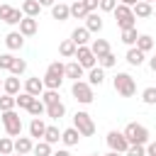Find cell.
Instances as JSON below:
<instances>
[{
    "label": "cell",
    "instance_id": "10",
    "mask_svg": "<svg viewBox=\"0 0 156 156\" xmlns=\"http://www.w3.org/2000/svg\"><path fill=\"white\" fill-rule=\"evenodd\" d=\"M17 32H20L22 37H34V34L39 32V20H37V17H22Z\"/></svg>",
    "mask_w": 156,
    "mask_h": 156
},
{
    "label": "cell",
    "instance_id": "41",
    "mask_svg": "<svg viewBox=\"0 0 156 156\" xmlns=\"http://www.w3.org/2000/svg\"><path fill=\"white\" fill-rule=\"evenodd\" d=\"M22 17H24V12H22L20 7H12V12H10V17H7V22H5V24L15 27V24H20V22H22Z\"/></svg>",
    "mask_w": 156,
    "mask_h": 156
},
{
    "label": "cell",
    "instance_id": "18",
    "mask_svg": "<svg viewBox=\"0 0 156 156\" xmlns=\"http://www.w3.org/2000/svg\"><path fill=\"white\" fill-rule=\"evenodd\" d=\"M124 58H127V63H129V66H141V63L146 61V54H144V51H139L136 46H129Z\"/></svg>",
    "mask_w": 156,
    "mask_h": 156
},
{
    "label": "cell",
    "instance_id": "2",
    "mask_svg": "<svg viewBox=\"0 0 156 156\" xmlns=\"http://www.w3.org/2000/svg\"><path fill=\"white\" fill-rule=\"evenodd\" d=\"M112 88H115L117 95H122V98H132V95L136 93V80H134L129 73L119 71V73L112 78Z\"/></svg>",
    "mask_w": 156,
    "mask_h": 156
},
{
    "label": "cell",
    "instance_id": "11",
    "mask_svg": "<svg viewBox=\"0 0 156 156\" xmlns=\"http://www.w3.org/2000/svg\"><path fill=\"white\" fill-rule=\"evenodd\" d=\"M85 29H88L90 34H98V32L102 29V17H100V12H98V10L85 15Z\"/></svg>",
    "mask_w": 156,
    "mask_h": 156
},
{
    "label": "cell",
    "instance_id": "33",
    "mask_svg": "<svg viewBox=\"0 0 156 156\" xmlns=\"http://www.w3.org/2000/svg\"><path fill=\"white\" fill-rule=\"evenodd\" d=\"M27 112H29L32 117H41V115H46V105H44L39 98H34V100H32V105L27 107Z\"/></svg>",
    "mask_w": 156,
    "mask_h": 156
},
{
    "label": "cell",
    "instance_id": "24",
    "mask_svg": "<svg viewBox=\"0 0 156 156\" xmlns=\"http://www.w3.org/2000/svg\"><path fill=\"white\" fill-rule=\"evenodd\" d=\"M20 90H22V85H20V76H10V78L2 80V93H7V95H17Z\"/></svg>",
    "mask_w": 156,
    "mask_h": 156
},
{
    "label": "cell",
    "instance_id": "15",
    "mask_svg": "<svg viewBox=\"0 0 156 156\" xmlns=\"http://www.w3.org/2000/svg\"><path fill=\"white\" fill-rule=\"evenodd\" d=\"M5 46H7L10 51H20V49L24 46V37H22L20 32H7V37H5Z\"/></svg>",
    "mask_w": 156,
    "mask_h": 156
},
{
    "label": "cell",
    "instance_id": "46",
    "mask_svg": "<svg viewBox=\"0 0 156 156\" xmlns=\"http://www.w3.org/2000/svg\"><path fill=\"white\" fill-rule=\"evenodd\" d=\"M83 5L88 7V12H95L98 10V0H83Z\"/></svg>",
    "mask_w": 156,
    "mask_h": 156
},
{
    "label": "cell",
    "instance_id": "14",
    "mask_svg": "<svg viewBox=\"0 0 156 156\" xmlns=\"http://www.w3.org/2000/svg\"><path fill=\"white\" fill-rule=\"evenodd\" d=\"M44 132H46L44 119L41 117H32V122H29V136L39 141V139H44Z\"/></svg>",
    "mask_w": 156,
    "mask_h": 156
},
{
    "label": "cell",
    "instance_id": "20",
    "mask_svg": "<svg viewBox=\"0 0 156 156\" xmlns=\"http://www.w3.org/2000/svg\"><path fill=\"white\" fill-rule=\"evenodd\" d=\"M132 12H134V17H139V20H146V17H151V15H154V7H151V2H144V0H139V2L132 7Z\"/></svg>",
    "mask_w": 156,
    "mask_h": 156
},
{
    "label": "cell",
    "instance_id": "13",
    "mask_svg": "<svg viewBox=\"0 0 156 156\" xmlns=\"http://www.w3.org/2000/svg\"><path fill=\"white\" fill-rule=\"evenodd\" d=\"M24 93H29V95L39 98V95L44 93V80H41L39 76H34V78H27V80H24Z\"/></svg>",
    "mask_w": 156,
    "mask_h": 156
},
{
    "label": "cell",
    "instance_id": "3",
    "mask_svg": "<svg viewBox=\"0 0 156 156\" xmlns=\"http://www.w3.org/2000/svg\"><path fill=\"white\" fill-rule=\"evenodd\" d=\"M122 134L127 136L129 144H144V146L149 144V136H151L149 129H146L144 124H139V122H129V124L122 129Z\"/></svg>",
    "mask_w": 156,
    "mask_h": 156
},
{
    "label": "cell",
    "instance_id": "32",
    "mask_svg": "<svg viewBox=\"0 0 156 156\" xmlns=\"http://www.w3.org/2000/svg\"><path fill=\"white\" fill-rule=\"evenodd\" d=\"M32 100H34V95H29V93H24V90H20V93L15 95V105H17L20 110H27V107L32 105Z\"/></svg>",
    "mask_w": 156,
    "mask_h": 156
},
{
    "label": "cell",
    "instance_id": "54",
    "mask_svg": "<svg viewBox=\"0 0 156 156\" xmlns=\"http://www.w3.org/2000/svg\"><path fill=\"white\" fill-rule=\"evenodd\" d=\"M0 90H2V78H0Z\"/></svg>",
    "mask_w": 156,
    "mask_h": 156
},
{
    "label": "cell",
    "instance_id": "19",
    "mask_svg": "<svg viewBox=\"0 0 156 156\" xmlns=\"http://www.w3.org/2000/svg\"><path fill=\"white\" fill-rule=\"evenodd\" d=\"M61 141H63V146H76L80 141V132L76 127H68V129L61 132Z\"/></svg>",
    "mask_w": 156,
    "mask_h": 156
},
{
    "label": "cell",
    "instance_id": "43",
    "mask_svg": "<svg viewBox=\"0 0 156 156\" xmlns=\"http://www.w3.org/2000/svg\"><path fill=\"white\" fill-rule=\"evenodd\" d=\"M117 7V0H98V10L100 12H112Z\"/></svg>",
    "mask_w": 156,
    "mask_h": 156
},
{
    "label": "cell",
    "instance_id": "21",
    "mask_svg": "<svg viewBox=\"0 0 156 156\" xmlns=\"http://www.w3.org/2000/svg\"><path fill=\"white\" fill-rule=\"evenodd\" d=\"M51 17L58 20V22H66V20L71 17L68 5H66V2H54V5H51Z\"/></svg>",
    "mask_w": 156,
    "mask_h": 156
},
{
    "label": "cell",
    "instance_id": "44",
    "mask_svg": "<svg viewBox=\"0 0 156 156\" xmlns=\"http://www.w3.org/2000/svg\"><path fill=\"white\" fill-rule=\"evenodd\" d=\"M12 61H15V56H12V54H0V68H2V71H10Z\"/></svg>",
    "mask_w": 156,
    "mask_h": 156
},
{
    "label": "cell",
    "instance_id": "45",
    "mask_svg": "<svg viewBox=\"0 0 156 156\" xmlns=\"http://www.w3.org/2000/svg\"><path fill=\"white\" fill-rule=\"evenodd\" d=\"M10 12H12V5H0V20H2V22H7Z\"/></svg>",
    "mask_w": 156,
    "mask_h": 156
},
{
    "label": "cell",
    "instance_id": "39",
    "mask_svg": "<svg viewBox=\"0 0 156 156\" xmlns=\"http://www.w3.org/2000/svg\"><path fill=\"white\" fill-rule=\"evenodd\" d=\"M17 105H15V95H7V93H2L0 95V112H7V110H15Z\"/></svg>",
    "mask_w": 156,
    "mask_h": 156
},
{
    "label": "cell",
    "instance_id": "22",
    "mask_svg": "<svg viewBox=\"0 0 156 156\" xmlns=\"http://www.w3.org/2000/svg\"><path fill=\"white\" fill-rule=\"evenodd\" d=\"M90 51H93V56H95V58L105 56V54L110 51V44H107V39H90Z\"/></svg>",
    "mask_w": 156,
    "mask_h": 156
},
{
    "label": "cell",
    "instance_id": "16",
    "mask_svg": "<svg viewBox=\"0 0 156 156\" xmlns=\"http://www.w3.org/2000/svg\"><path fill=\"white\" fill-rule=\"evenodd\" d=\"M32 146H34V141H32V136H15V154H32Z\"/></svg>",
    "mask_w": 156,
    "mask_h": 156
},
{
    "label": "cell",
    "instance_id": "42",
    "mask_svg": "<svg viewBox=\"0 0 156 156\" xmlns=\"http://www.w3.org/2000/svg\"><path fill=\"white\" fill-rule=\"evenodd\" d=\"M124 156H146V146L144 144H129V149L124 151Z\"/></svg>",
    "mask_w": 156,
    "mask_h": 156
},
{
    "label": "cell",
    "instance_id": "9",
    "mask_svg": "<svg viewBox=\"0 0 156 156\" xmlns=\"http://www.w3.org/2000/svg\"><path fill=\"white\" fill-rule=\"evenodd\" d=\"M83 68H93V66H98V58L93 56V51H90V46L85 44V46H76V56H73Z\"/></svg>",
    "mask_w": 156,
    "mask_h": 156
},
{
    "label": "cell",
    "instance_id": "56",
    "mask_svg": "<svg viewBox=\"0 0 156 156\" xmlns=\"http://www.w3.org/2000/svg\"><path fill=\"white\" fill-rule=\"evenodd\" d=\"M90 156H100V154H90Z\"/></svg>",
    "mask_w": 156,
    "mask_h": 156
},
{
    "label": "cell",
    "instance_id": "28",
    "mask_svg": "<svg viewBox=\"0 0 156 156\" xmlns=\"http://www.w3.org/2000/svg\"><path fill=\"white\" fill-rule=\"evenodd\" d=\"M66 115V105L58 100V102H54V105H46V117H51V119H61Z\"/></svg>",
    "mask_w": 156,
    "mask_h": 156
},
{
    "label": "cell",
    "instance_id": "51",
    "mask_svg": "<svg viewBox=\"0 0 156 156\" xmlns=\"http://www.w3.org/2000/svg\"><path fill=\"white\" fill-rule=\"evenodd\" d=\"M119 2H122V5H129V7H134L139 0H119Z\"/></svg>",
    "mask_w": 156,
    "mask_h": 156
},
{
    "label": "cell",
    "instance_id": "17",
    "mask_svg": "<svg viewBox=\"0 0 156 156\" xmlns=\"http://www.w3.org/2000/svg\"><path fill=\"white\" fill-rule=\"evenodd\" d=\"M71 41H73L76 46H85V44L90 41V32H88L85 27H76V29L71 32Z\"/></svg>",
    "mask_w": 156,
    "mask_h": 156
},
{
    "label": "cell",
    "instance_id": "26",
    "mask_svg": "<svg viewBox=\"0 0 156 156\" xmlns=\"http://www.w3.org/2000/svg\"><path fill=\"white\" fill-rule=\"evenodd\" d=\"M68 12H71V17H73V20H85L88 7L83 5V0H76L73 5H68Z\"/></svg>",
    "mask_w": 156,
    "mask_h": 156
},
{
    "label": "cell",
    "instance_id": "36",
    "mask_svg": "<svg viewBox=\"0 0 156 156\" xmlns=\"http://www.w3.org/2000/svg\"><path fill=\"white\" fill-rule=\"evenodd\" d=\"M136 37H139L136 27H132V29H122V44H127V46H134V44H136Z\"/></svg>",
    "mask_w": 156,
    "mask_h": 156
},
{
    "label": "cell",
    "instance_id": "5",
    "mask_svg": "<svg viewBox=\"0 0 156 156\" xmlns=\"http://www.w3.org/2000/svg\"><path fill=\"white\" fill-rule=\"evenodd\" d=\"M71 95L80 102V105H90L93 100H95V93H93V85L88 83V80H73V85H71Z\"/></svg>",
    "mask_w": 156,
    "mask_h": 156
},
{
    "label": "cell",
    "instance_id": "38",
    "mask_svg": "<svg viewBox=\"0 0 156 156\" xmlns=\"http://www.w3.org/2000/svg\"><path fill=\"white\" fill-rule=\"evenodd\" d=\"M115 63H117V56H115L112 51H107L105 56H100V58H98V66H100V68H105V71H107V68H112Z\"/></svg>",
    "mask_w": 156,
    "mask_h": 156
},
{
    "label": "cell",
    "instance_id": "47",
    "mask_svg": "<svg viewBox=\"0 0 156 156\" xmlns=\"http://www.w3.org/2000/svg\"><path fill=\"white\" fill-rule=\"evenodd\" d=\"M146 156H156V141H149L146 144Z\"/></svg>",
    "mask_w": 156,
    "mask_h": 156
},
{
    "label": "cell",
    "instance_id": "50",
    "mask_svg": "<svg viewBox=\"0 0 156 156\" xmlns=\"http://www.w3.org/2000/svg\"><path fill=\"white\" fill-rule=\"evenodd\" d=\"M149 68H151V71H154V73H156V54H154V56H151V58H149Z\"/></svg>",
    "mask_w": 156,
    "mask_h": 156
},
{
    "label": "cell",
    "instance_id": "8",
    "mask_svg": "<svg viewBox=\"0 0 156 156\" xmlns=\"http://www.w3.org/2000/svg\"><path fill=\"white\" fill-rule=\"evenodd\" d=\"M107 146H110V151H119V154H124V151L129 149V141H127V136H124L122 132L110 129V132H107Z\"/></svg>",
    "mask_w": 156,
    "mask_h": 156
},
{
    "label": "cell",
    "instance_id": "40",
    "mask_svg": "<svg viewBox=\"0 0 156 156\" xmlns=\"http://www.w3.org/2000/svg\"><path fill=\"white\" fill-rule=\"evenodd\" d=\"M24 71H27V61L15 56V61H12V66H10V73H12V76H22Z\"/></svg>",
    "mask_w": 156,
    "mask_h": 156
},
{
    "label": "cell",
    "instance_id": "52",
    "mask_svg": "<svg viewBox=\"0 0 156 156\" xmlns=\"http://www.w3.org/2000/svg\"><path fill=\"white\" fill-rule=\"evenodd\" d=\"M105 156H124V154H119V151H107Z\"/></svg>",
    "mask_w": 156,
    "mask_h": 156
},
{
    "label": "cell",
    "instance_id": "35",
    "mask_svg": "<svg viewBox=\"0 0 156 156\" xmlns=\"http://www.w3.org/2000/svg\"><path fill=\"white\" fill-rule=\"evenodd\" d=\"M15 151V139L12 136H0V156H10Z\"/></svg>",
    "mask_w": 156,
    "mask_h": 156
},
{
    "label": "cell",
    "instance_id": "31",
    "mask_svg": "<svg viewBox=\"0 0 156 156\" xmlns=\"http://www.w3.org/2000/svg\"><path fill=\"white\" fill-rule=\"evenodd\" d=\"M32 154H34V156H51L54 151H51V144H49V141L39 139V141L32 146Z\"/></svg>",
    "mask_w": 156,
    "mask_h": 156
},
{
    "label": "cell",
    "instance_id": "25",
    "mask_svg": "<svg viewBox=\"0 0 156 156\" xmlns=\"http://www.w3.org/2000/svg\"><path fill=\"white\" fill-rule=\"evenodd\" d=\"M20 10L24 12V17H39V12H41V5H39L37 0H24Z\"/></svg>",
    "mask_w": 156,
    "mask_h": 156
},
{
    "label": "cell",
    "instance_id": "27",
    "mask_svg": "<svg viewBox=\"0 0 156 156\" xmlns=\"http://www.w3.org/2000/svg\"><path fill=\"white\" fill-rule=\"evenodd\" d=\"M139 51H144V54H149L151 49H154V37L151 34H139L136 37V44H134Z\"/></svg>",
    "mask_w": 156,
    "mask_h": 156
},
{
    "label": "cell",
    "instance_id": "49",
    "mask_svg": "<svg viewBox=\"0 0 156 156\" xmlns=\"http://www.w3.org/2000/svg\"><path fill=\"white\" fill-rule=\"evenodd\" d=\"M37 2H39V5H41V7H51V5H54V2H56V0H37Z\"/></svg>",
    "mask_w": 156,
    "mask_h": 156
},
{
    "label": "cell",
    "instance_id": "34",
    "mask_svg": "<svg viewBox=\"0 0 156 156\" xmlns=\"http://www.w3.org/2000/svg\"><path fill=\"white\" fill-rule=\"evenodd\" d=\"M39 100H41L44 105H54V102L61 100V95H58V90H49V88H44V93L39 95Z\"/></svg>",
    "mask_w": 156,
    "mask_h": 156
},
{
    "label": "cell",
    "instance_id": "29",
    "mask_svg": "<svg viewBox=\"0 0 156 156\" xmlns=\"http://www.w3.org/2000/svg\"><path fill=\"white\" fill-rule=\"evenodd\" d=\"M44 141H49L51 146L61 141V129L54 127V124H46V132H44Z\"/></svg>",
    "mask_w": 156,
    "mask_h": 156
},
{
    "label": "cell",
    "instance_id": "48",
    "mask_svg": "<svg viewBox=\"0 0 156 156\" xmlns=\"http://www.w3.org/2000/svg\"><path fill=\"white\" fill-rule=\"evenodd\" d=\"M51 156H71V151H68V149H58V151H54Z\"/></svg>",
    "mask_w": 156,
    "mask_h": 156
},
{
    "label": "cell",
    "instance_id": "7",
    "mask_svg": "<svg viewBox=\"0 0 156 156\" xmlns=\"http://www.w3.org/2000/svg\"><path fill=\"white\" fill-rule=\"evenodd\" d=\"M73 127L80 132V136H93V134H95V122H93V117H90L88 112H83V110H78V112L73 115Z\"/></svg>",
    "mask_w": 156,
    "mask_h": 156
},
{
    "label": "cell",
    "instance_id": "4",
    "mask_svg": "<svg viewBox=\"0 0 156 156\" xmlns=\"http://www.w3.org/2000/svg\"><path fill=\"white\" fill-rule=\"evenodd\" d=\"M112 15H115V22H117L119 29H132V27H136V17H134V12H132L129 5L117 2V7L112 10Z\"/></svg>",
    "mask_w": 156,
    "mask_h": 156
},
{
    "label": "cell",
    "instance_id": "37",
    "mask_svg": "<svg viewBox=\"0 0 156 156\" xmlns=\"http://www.w3.org/2000/svg\"><path fill=\"white\" fill-rule=\"evenodd\" d=\"M141 102L144 105H156V85H149L141 90Z\"/></svg>",
    "mask_w": 156,
    "mask_h": 156
},
{
    "label": "cell",
    "instance_id": "30",
    "mask_svg": "<svg viewBox=\"0 0 156 156\" xmlns=\"http://www.w3.org/2000/svg\"><path fill=\"white\" fill-rule=\"evenodd\" d=\"M58 54H61L63 58H73V56H76V44H73L71 39H63V41L58 44Z\"/></svg>",
    "mask_w": 156,
    "mask_h": 156
},
{
    "label": "cell",
    "instance_id": "55",
    "mask_svg": "<svg viewBox=\"0 0 156 156\" xmlns=\"http://www.w3.org/2000/svg\"><path fill=\"white\" fill-rule=\"evenodd\" d=\"M144 2H154V0H144Z\"/></svg>",
    "mask_w": 156,
    "mask_h": 156
},
{
    "label": "cell",
    "instance_id": "12",
    "mask_svg": "<svg viewBox=\"0 0 156 156\" xmlns=\"http://www.w3.org/2000/svg\"><path fill=\"white\" fill-rule=\"evenodd\" d=\"M63 76H66V78H71V80H80V78L85 76V68H83L78 61H68V63H66V68H63Z\"/></svg>",
    "mask_w": 156,
    "mask_h": 156
},
{
    "label": "cell",
    "instance_id": "6",
    "mask_svg": "<svg viewBox=\"0 0 156 156\" xmlns=\"http://www.w3.org/2000/svg\"><path fill=\"white\" fill-rule=\"evenodd\" d=\"M2 117V127H5V132H7V136H20L22 134V117L15 112V110H7V112H0Z\"/></svg>",
    "mask_w": 156,
    "mask_h": 156
},
{
    "label": "cell",
    "instance_id": "23",
    "mask_svg": "<svg viewBox=\"0 0 156 156\" xmlns=\"http://www.w3.org/2000/svg\"><path fill=\"white\" fill-rule=\"evenodd\" d=\"M88 83L95 88V85H102L105 83V68H100V66H93V68H88Z\"/></svg>",
    "mask_w": 156,
    "mask_h": 156
},
{
    "label": "cell",
    "instance_id": "1",
    "mask_svg": "<svg viewBox=\"0 0 156 156\" xmlns=\"http://www.w3.org/2000/svg\"><path fill=\"white\" fill-rule=\"evenodd\" d=\"M63 68H66V63H61V61H51L49 63V68H46V73H44V88H49V90H58L61 85H63Z\"/></svg>",
    "mask_w": 156,
    "mask_h": 156
},
{
    "label": "cell",
    "instance_id": "53",
    "mask_svg": "<svg viewBox=\"0 0 156 156\" xmlns=\"http://www.w3.org/2000/svg\"><path fill=\"white\" fill-rule=\"evenodd\" d=\"M10 156H27V154H15V151H12V154H10Z\"/></svg>",
    "mask_w": 156,
    "mask_h": 156
}]
</instances>
